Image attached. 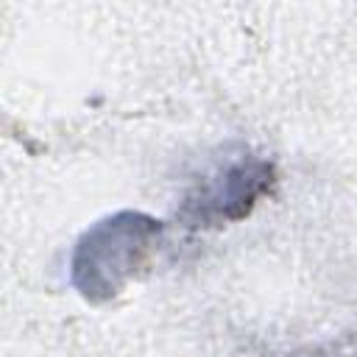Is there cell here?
<instances>
[{
	"label": "cell",
	"mask_w": 357,
	"mask_h": 357,
	"mask_svg": "<svg viewBox=\"0 0 357 357\" xmlns=\"http://www.w3.org/2000/svg\"><path fill=\"white\" fill-rule=\"evenodd\" d=\"M165 237V223L139 209H120L95 220L70 254V284L81 298L103 304L139 279Z\"/></svg>",
	"instance_id": "obj_1"
},
{
	"label": "cell",
	"mask_w": 357,
	"mask_h": 357,
	"mask_svg": "<svg viewBox=\"0 0 357 357\" xmlns=\"http://www.w3.org/2000/svg\"><path fill=\"white\" fill-rule=\"evenodd\" d=\"M276 187V165L237 148L204 170L181 195L176 218L187 229H220L243 220Z\"/></svg>",
	"instance_id": "obj_2"
},
{
	"label": "cell",
	"mask_w": 357,
	"mask_h": 357,
	"mask_svg": "<svg viewBox=\"0 0 357 357\" xmlns=\"http://www.w3.org/2000/svg\"><path fill=\"white\" fill-rule=\"evenodd\" d=\"M284 357H357V340H340V343H324V346H310L298 349Z\"/></svg>",
	"instance_id": "obj_3"
}]
</instances>
